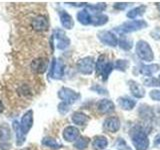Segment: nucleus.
Segmentation results:
<instances>
[{
    "label": "nucleus",
    "mask_w": 160,
    "mask_h": 150,
    "mask_svg": "<svg viewBox=\"0 0 160 150\" xmlns=\"http://www.w3.org/2000/svg\"><path fill=\"white\" fill-rule=\"evenodd\" d=\"M127 6H128V3H116V4L114 5V8L122 10V9H125Z\"/></svg>",
    "instance_id": "37"
},
{
    "label": "nucleus",
    "mask_w": 160,
    "mask_h": 150,
    "mask_svg": "<svg viewBox=\"0 0 160 150\" xmlns=\"http://www.w3.org/2000/svg\"><path fill=\"white\" fill-rule=\"evenodd\" d=\"M42 143H43V145H45V146L53 148V149H59V148H61V146H62V145L60 143H58L56 140H54L53 138H50V137L44 138L42 140Z\"/></svg>",
    "instance_id": "26"
},
{
    "label": "nucleus",
    "mask_w": 160,
    "mask_h": 150,
    "mask_svg": "<svg viewBox=\"0 0 160 150\" xmlns=\"http://www.w3.org/2000/svg\"><path fill=\"white\" fill-rule=\"evenodd\" d=\"M128 65H129V63H128L127 60L119 59V60H117V61H115V63L113 64V68L120 70V71H125V70L127 69Z\"/></svg>",
    "instance_id": "28"
},
{
    "label": "nucleus",
    "mask_w": 160,
    "mask_h": 150,
    "mask_svg": "<svg viewBox=\"0 0 160 150\" xmlns=\"http://www.w3.org/2000/svg\"><path fill=\"white\" fill-rule=\"evenodd\" d=\"M108 145V141H107V138L104 137V136H97L95 137L93 142H92V146L94 149L96 150H102L105 149L107 147Z\"/></svg>",
    "instance_id": "22"
},
{
    "label": "nucleus",
    "mask_w": 160,
    "mask_h": 150,
    "mask_svg": "<svg viewBox=\"0 0 160 150\" xmlns=\"http://www.w3.org/2000/svg\"><path fill=\"white\" fill-rule=\"evenodd\" d=\"M132 143L136 150H147L149 146V140L147 135L140 129H133L131 132Z\"/></svg>",
    "instance_id": "1"
},
{
    "label": "nucleus",
    "mask_w": 160,
    "mask_h": 150,
    "mask_svg": "<svg viewBox=\"0 0 160 150\" xmlns=\"http://www.w3.org/2000/svg\"><path fill=\"white\" fill-rule=\"evenodd\" d=\"M32 124H33V112L31 110H29V111H27L23 115V117L21 119V124H20L21 130L24 135L32 127Z\"/></svg>",
    "instance_id": "10"
},
{
    "label": "nucleus",
    "mask_w": 160,
    "mask_h": 150,
    "mask_svg": "<svg viewBox=\"0 0 160 150\" xmlns=\"http://www.w3.org/2000/svg\"><path fill=\"white\" fill-rule=\"evenodd\" d=\"M10 138V132L9 129L6 127L0 128V140H7Z\"/></svg>",
    "instance_id": "32"
},
{
    "label": "nucleus",
    "mask_w": 160,
    "mask_h": 150,
    "mask_svg": "<svg viewBox=\"0 0 160 150\" xmlns=\"http://www.w3.org/2000/svg\"><path fill=\"white\" fill-rule=\"evenodd\" d=\"M144 84L146 86H154V87H159L160 86V79L154 78V77H149L144 80Z\"/></svg>",
    "instance_id": "30"
},
{
    "label": "nucleus",
    "mask_w": 160,
    "mask_h": 150,
    "mask_svg": "<svg viewBox=\"0 0 160 150\" xmlns=\"http://www.w3.org/2000/svg\"><path fill=\"white\" fill-rule=\"evenodd\" d=\"M118 105L120 106L121 109L124 110H131L135 107L136 105V101L131 98H128V97H122V98H119L118 99Z\"/></svg>",
    "instance_id": "18"
},
{
    "label": "nucleus",
    "mask_w": 160,
    "mask_h": 150,
    "mask_svg": "<svg viewBox=\"0 0 160 150\" xmlns=\"http://www.w3.org/2000/svg\"><path fill=\"white\" fill-rule=\"evenodd\" d=\"M150 97L153 100L160 101V90H152V91L150 92Z\"/></svg>",
    "instance_id": "34"
},
{
    "label": "nucleus",
    "mask_w": 160,
    "mask_h": 150,
    "mask_svg": "<svg viewBox=\"0 0 160 150\" xmlns=\"http://www.w3.org/2000/svg\"><path fill=\"white\" fill-rule=\"evenodd\" d=\"M79 136V130L74 126H68L63 131V138L68 142L76 140Z\"/></svg>",
    "instance_id": "15"
},
{
    "label": "nucleus",
    "mask_w": 160,
    "mask_h": 150,
    "mask_svg": "<svg viewBox=\"0 0 160 150\" xmlns=\"http://www.w3.org/2000/svg\"><path fill=\"white\" fill-rule=\"evenodd\" d=\"M157 8H158L159 12H160V3H157Z\"/></svg>",
    "instance_id": "40"
},
{
    "label": "nucleus",
    "mask_w": 160,
    "mask_h": 150,
    "mask_svg": "<svg viewBox=\"0 0 160 150\" xmlns=\"http://www.w3.org/2000/svg\"><path fill=\"white\" fill-rule=\"evenodd\" d=\"M88 120H89V118L87 115L82 112H75L72 115V121L74 122V124L79 125V126L85 125L88 122Z\"/></svg>",
    "instance_id": "21"
},
{
    "label": "nucleus",
    "mask_w": 160,
    "mask_h": 150,
    "mask_svg": "<svg viewBox=\"0 0 160 150\" xmlns=\"http://www.w3.org/2000/svg\"><path fill=\"white\" fill-rule=\"evenodd\" d=\"M77 20L81 24H83V25H88L90 23H92V17H91V15L89 14L87 9L81 10V11L78 12V14H77Z\"/></svg>",
    "instance_id": "20"
},
{
    "label": "nucleus",
    "mask_w": 160,
    "mask_h": 150,
    "mask_svg": "<svg viewBox=\"0 0 160 150\" xmlns=\"http://www.w3.org/2000/svg\"><path fill=\"white\" fill-rule=\"evenodd\" d=\"M97 36L102 43L109 45V46H111V47H115L118 44V39L110 31H100L97 34Z\"/></svg>",
    "instance_id": "7"
},
{
    "label": "nucleus",
    "mask_w": 160,
    "mask_h": 150,
    "mask_svg": "<svg viewBox=\"0 0 160 150\" xmlns=\"http://www.w3.org/2000/svg\"><path fill=\"white\" fill-rule=\"evenodd\" d=\"M58 110H59V112L61 113V114H65V113H67L69 111V105L66 104V103H60L59 104V106H58Z\"/></svg>",
    "instance_id": "33"
},
{
    "label": "nucleus",
    "mask_w": 160,
    "mask_h": 150,
    "mask_svg": "<svg viewBox=\"0 0 160 150\" xmlns=\"http://www.w3.org/2000/svg\"><path fill=\"white\" fill-rule=\"evenodd\" d=\"M48 26L49 23L47 18L45 16H42V15L35 17L32 21V27L36 31H44V30H46L48 28Z\"/></svg>",
    "instance_id": "12"
},
{
    "label": "nucleus",
    "mask_w": 160,
    "mask_h": 150,
    "mask_svg": "<svg viewBox=\"0 0 160 150\" xmlns=\"http://www.w3.org/2000/svg\"><path fill=\"white\" fill-rule=\"evenodd\" d=\"M96 73L98 76H101L103 80H106L108 78V75L113 69V64L109 62L105 55H101L98 58V61L96 63Z\"/></svg>",
    "instance_id": "2"
},
{
    "label": "nucleus",
    "mask_w": 160,
    "mask_h": 150,
    "mask_svg": "<svg viewBox=\"0 0 160 150\" xmlns=\"http://www.w3.org/2000/svg\"><path fill=\"white\" fill-rule=\"evenodd\" d=\"M88 144H89V140L86 137H80V138H78L76 140V141H75L74 146L76 147L77 149L82 150V149L86 148L88 146Z\"/></svg>",
    "instance_id": "29"
},
{
    "label": "nucleus",
    "mask_w": 160,
    "mask_h": 150,
    "mask_svg": "<svg viewBox=\"0 0 160 150\" xmlns=\"http://www.w3.org/2000/svg\"><path fill=\"white\" fill-rule=\"evenodd\" d=\"M77 68L79 70L80 73L89 75L93 72V70L95 68V62L92 57H85L81 60H79V62L77 63Z\"/></svg>",
    "instance_id": "6"
},
{
    "label": "nucleus",
    "mask_w": 160,
    "mask_h": 150,
    "mask_svg": "<svg viewBox=\"0 0 160 150\" xmlns=\"http://www.w3.org/2000/svg\"><path fill=\"white\" fill-rule=\"evenodd\" d=\"M145 10H146V6H144V5H141V6L139 7H136L132 10H130V11L127 13V17L130 18V19H135L136 17L140 16V15H142Z\"/></svg>",
    "instance_id": "23"
},
{
    "label": "nucleus",
    "mask_w": 160,
    "mask_h": 150,
    "mask_svg": "<svg viewBox=\"0 0 160 150\" xmlns=\"http://www.w3.org/2000/svg\"><path fill=\"white\" fill-rule=\"evenodd\" d=\"M13 128L15 130V132H16V135H17V144L20 145V144H22L23 141H24V134L22 132V130H21V126H20V124L17 122V121H14L13 122Z\"/></svg>",
    "instance_id": "25"
},
{
    "label": "nucleus",
    "mask_w": 160,
    "mask_h": 150,
    "mask_svg": "<svg viewBox=\"0 0 160 150\" xmlns=\"http://www.w3.org/2000/svg\"><path fill=\"white\" fill-rule=\"evenodd\" d=\"M59 16H60V21H61V24L64 28L66 29H71L74 26V21L72 17L70 15L65 12V11H60L59 12Z\"/></svg>",
    "instance_id": "17"
},
{
    "label": "nucleus",
    "mask_w": 160,
    "mask_h": 150,
    "mask_svg": "<svg viewBox=\"0 0 160 150\" xmlns=\"http://www.w3.org/2000/svg\"><path fill=\"white\" fill-rule=\"evenodd\" d=\"M103 128L107 131L114 133L117 132L120 128V121L117 117H108L103 123Z\"/></svg>",
    "instance_id": "11"
},
{
    "label": "nucleus",
    "mask_w": 160,
    "mask_h": 150,
    "mask_svg": "<svg viewBox=\"0 0 160 150\" xmlns=\"http://www.w3.org/2000/svg\"><path fill=\"white\" fill-rule=\"evenodd\" d=\"M118 43H119V46L124 50H130L132 48V40L128 39L126 36H121Z\"/></svg>",
    "instance_id": "27"
},
{
    "label": "nucleus",
    "mask_w": 160,
    "mask_h": 150,
    "mask_svg": "<svg viewBox=\"0 0 160 150\" xmlns=\"http://www.w3.org/2000/svg\"><path fill=\"white\" fill-rule=\"evenodd\" d=\"M64 73V65L63 63L57 59H53L52 63H51V68H50V72H49V76L60 79L63 76Z\"/></svg>",
    "instance_id": "8"
},
{
    "label": "nucleus",
    "mask_w": 160,
    "mask_h": 150,
    "mask_svg": "<svg viewBox=\"0 0 160 150\" xmlns=\"http://www.w3.org/2000/svg\"><path fill=\"white\" fill-rule=\"evenodd\" d=\"M91 89H92V90H95V91H97V93H100V94H105V93H107L106 90H105L104 88H102V87L98 86V85H95V86H93Z\"/></svg>",
    "instance_id": "35"
},
{
    "label": "nucleus",
    "mask_w": 160,
    "mask_h": 150,
    "mask_svg": "<svg viewBox=\"0 0 160 150\" xmlns=\"http://www.w3.org/2000/svg\"><path fill=\"white\" fill-rule=\"evenodd\" d=\"M58 96L60 99L63 100L64 103L70 105V104H73L74 102H76V100L80 97V95L79 93L75 92L74 90L70 88H62L59 90Z\"/></svg>",
    "instance_id": "5"
},
{
    "label": "nucleus",
    "mask_w": 160,
    "mask_h": 150,
    "mask_svg": "<svg viewBox=\"0 0 160 150\" xmlns=\"http://www.w3.org/2000/svg\"><path fill=\"white\" fill-rule=\"evenodd\" d=\"M55 38H56V47L58 49H65L69 46L70 41L62 30H56V32H55Z\"/></svg>",
    "instance_id": "13"
},
{
    "label": "nucleus",
    "mask_w": 160,
    "mask_h": 150,
    "mask_svg": "<svg viewBox=\"0 0 160 150\" xmlns=\"http://www.w3.org/2000/svg\"><path fill=\"white\" fill-rule=\"evenodd\" d=\"M108 17L106 15H104L102 13L96 14L94 17H92V24L95 26H100V25H104L105 23H107Z\"/></svg>",
    "instance_id": "24"
},
{
    "label": "nucleus",
    "mask_w": 160,
    "mask_h": 150,
    "mask_svg": "<svg viewBox=\"0 0 160 150\" xmlns=\"http://www.w3.org/2000/svg\"><path fill=\"white\" fill-rule=\"evenodd\" d=\"M147 26V23L144 20H132V21H128L123 23L121 26L117 27V31L119 33H130L137 31V30L143 29Z\"/></svg>",
    "instance_id": "4"
},
{
    "label": "nucleus",
    "mask_w": 160,
    "mask_h": 150,
    "mask_svg": "<svg viewBox=\"0 0 160 150\" xmlns=\"http://www.w3.org/2000/svg\"><path fill=\"white\" fill-rule=\"evenodd\" d=\"M129 88H130V91H131L132 95L134 97L136 98H142L144 95H145V91L144 89L140 86V85L131 80V81H129Z\"/></svg>",
    "instance_id": "16"
},
{
    "label": "nucleus",
    "mask_w": 160,
    "mask_h": 150,
    "mask_svg": "<svg viewBox=\"0 0 160 150\" xmlns=\"http://www.w3.org/2000/svg\"><path fill=\"white\" fill-rule=\"evenodd\" d=\"M136 53L140 59L146 62H150L154 59V54L148 42L144 40H140L136 44Z\"/></svg>",
    "instance_id": "3"
},
{
    "label": "nucleus",
    "mask_w": 160,
    "mask_h": 150,
    "mask_svg": "<svg viewBox=\"0 0 160 150\" xmlns=\"http://www.w3.org/2000/svg\"><path fill=\"white\" fill-rule=\"evenodd\" d=\"M116 147L119 149V150H131L127 143L125 142V140L123 138H118L117 141H116Z\"/></svg>",
    "instance_id": "31"
},
{
    "label": "nucleus",
    "mask_w": 160,
    "mask_h": 150,
    "mask_svg": "<svg viewBox=\"0 0 160 150\" xmlns=\"http://www.w3.org/2000/svg\"><path fill=\"white\" fill-rule=\"evenodd\" d=\"M151 35L154 39H156V40L160 39V28H157V29H155L154 31H152Z\"/></svg>",
    "instance_id": "36"
},
{
    "label": "nucleus",
    "mask_w": 160,
    "mask_h": 150,
    "mask_svg": "<svg viewBox=\"0 0 160 150\" xmlns=\"http://www.w3.org/2000/svg\"><path fill=\"white\" fill-rule=\"evenodd\" d=\"M154 144L155 145H160V133L155 136V138H154Z\"/></svg>",
    "instance_id": "38"
},
{
    "label": "nucleus",
    "mask_w": 160,
    "mask_h": 150,
    "mask_svg": "<svg viewBox=\"0 0 160 150\" xmlns=\"http://www.w3.org/2000/svg\"><path fill=\"white\" fill-rule=\"evenodd\" d=\"M97 109L100 113L108 114L111 113L115 110L114 103L109 99H101L97 102Z\"/></svg>",
    "instance_id": "9"
},
{
    "label": "nucleus",
    "mask_w": 160,
    "mask_h": 150,
    "mask_svg": "<svg viewBox=\"0 0 160 150\" xmlns=\"http://www.w3.org/2000/svg\"><path fill=\"white\" fill-rule=\"evenodd\" d=\"M4 110V106H3V104H2V102L0 101V113H1L2 111Z\"/></svg>",
    "instance_id": "39"
},
{
    "label": "nucleus",
    "mask_w": 160,
    "mask_h": 150,
    "mask_svg": "<svg viewBox=\"0 0 160 150\" xmlns=\"http://www.w3.org/2000/svg\"><path fill=\"white\" fill-rule=\"evenodd\" d=\"M48 66V61L45 58L35 59L31 63V69L36 73H44Z\"/></svg>",
    "instance_id": "14"
},
{
    "label": "nucleus",
    "mask_w": 160,
    "mask_h": 150,
    "mask_svg": "<svg viewBox=\"0 0 160 150\" xmlns=\"http://www.w3.org/2000/svg\"><path fill=\"white\" fill-rule=\"evenodd\" d=\"M159 70L158 64H150V65H142L140 68V73L145 76H152V75Z\"/></svg>",
    "instance_id": "19"
}]
</instances>
